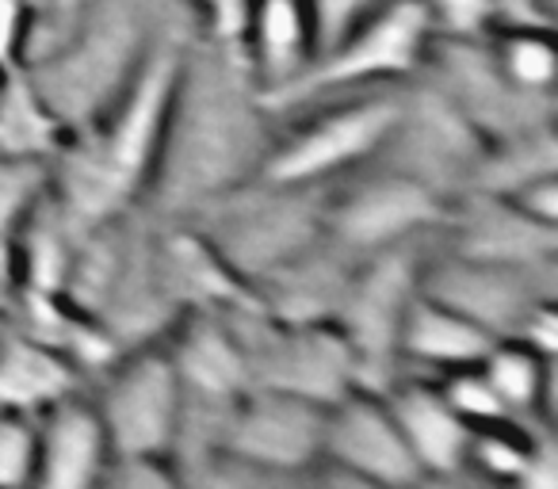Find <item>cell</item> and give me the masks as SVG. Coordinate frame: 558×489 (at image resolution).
<instances>
[{"label": "cell", "mask_w": 558, "mask_h": 489, "mask_svg": "<svg viewBox=\"0 0 558 489\" xmlns=\"http://www.w3.org/2000/svg\"><path fill=\"white\" fill-rule=\"evenodd\" d=\"M184 108L165 111L154 187L169 203H199L238 187L248 172H260L264 149L256 119L230 85L207 81L184 88Z\"/></svg>", "instance_id": "cell-1"}, {"label": "cell", "mask_w": 558, "mask_h": 489, "mask_svg": "<svg viewBox=\"0 0 558 489\" xmlns=\"http://www.w3.org/2000/svg\"><path fill=\"white\" fill-rule=\"evenodd\" d=\"M116 459H169L184 420V387L165 341L126 349L88 398Z\"/></svg>", "instance_id": "cell-2"}, {"label": "cell", "mask_w": 558, "mask_h": 489, "mask_svg": "<svg viewBox=\"0 0 558 489\" xmlns=\"http://www.w3.org/2000/svg\"><path fill=\"white\" fill-rule=\"evenodd\" d=\"M398 119L402 108L395 100H356L333 108L268 149L256 176L264 187H311L387 146L398 134Z\"/></svg>", "instance_id": "cell-3"}, {"label": "cell", "mask_w": 558, "mask_h": 489, "mask_svg": "<svg viewBox=\"0 0 558 489\" xmlns=\"http://www.w3.org/2000/svg\"><path fill=\"white\" fill-rule=\"evenodd\" d=\"M428 35H433V20H428L421 0H390L379 12H372V20L360 32L352 27L337 47H329L322 54L318 70L306 65L299 77L279 85L283 96L271 103H303L314 88L326 93V88L410 73L417 65L421 50H425Z\"/></svg>", "instance_id": "cell-4"}, {"label": "cell", "mask_w": 558, "mask_h": 489, "mask_svg": "<svg viewBox=\"0 0 558 489\" xmlns=\"http://www.w3.org/2000/svg\"><path fill=\"white\" fill-rule=\"evenodd\" d=\"M413 260L398 249H383L356 280H349L341 298V310L333 314V326L344 333L356 359V382L364 390H383L398 379V326L417 295Z\"/></svg>", "instance_id": "cell-5"}, {"label": "cell", "mask_w": 558, "mask_h": 489, "mask_svg": "<svg viewBox=\"0 0 558 489\" xmlns=\"http://www.w3.org/2000/svg\"><path fill=\"white\" fill-rule=\"evenodd\" d=\"M326 405L253 387L226 409L218 451L276 474H311L322 463Z\"/></svg>", "instance_id": "cell-6"}, {"label": "cell", "mask_w": 558, "mask_h": 489, "mask_svg": "<svg viewBox=\"0 0 558 489\" xmlns=\"http://www.w3.org/2000/svg\"><path fill=\"white\" fill-rule=\"evenodd\" d=\"M318 466H333V470L379 489H410L421 478L417 459L405 448L383 394L364 387L326 405Z\"/></svg>", "instance_id": "cell-7"}, {"label": "cell", "mask_w": 558, "mask_h": 489, "mask_svg": "<svg viewBox=\"0 0 558 489\" xmlns=\"http://www.w3.org/2000/svg\"><path fill=\"white\" fill-rule=\"evenodd\" d=\"M444 199L433 184L405 172L375 176L352 187L326 215V230L344 249H398V241L444 222Z\"/></svg>", "instance_id": "cell-8"}, {"label": "cell", "mask_w": 558, "mask_h": 489, "mask_svg": "<svg viewBox=\"0 0 558 489\" xmlns=\"http://www.w3.org/2000/svg\"><path fill=\"white\" fill-rule=\"evenodd\" d=\"M535 268H501V265H474V260H448L433 268L425 280H417V291L448 310L463 314L478 329H486L494 341L517 337L520 321L527 318L535 303L555 298L550 291H535Z\"/></svg>", "instance_id": "cell-9"}, {"label": "cell", "mask_w": 558, "mask_h": 489, "mask_svg": "<svg viewBox=\"0 0 558 489\" xmlns=\"http://www.w3.org/2000/svg\"><path fill=\"white\" fill-rule=\"evenodd\" d=\"M111 459L108 432L88 398H62L35 417L32 489H100Z\"/></svg>", "instance_id": "cell-10"}, {"label": "cell", "mask_w": 558, "mask_h": 489, "mask_svg": "<svg viewBox=\"0 0 558 489\" xmlns=\"http://www.w3.org/2000/svg\"><path fill=\"white\" fill-rule=\"evenodd\" d=\"M165 349H169L172 367L180 375L187 405L230 409L245 390H253L245 352H241L238 337H233L230 321L222 314H210V310L187 314L180 321L177 337Z\"/></svg>", "instance_id": "cell-11"}, {"label": "cell", "mask_w": 558, "mask_h": 489, "mask_svg": "<svg viewBox=\"0 0 558 489\" xmlns=\"http://www.w3.org/2000/svg\"><path fill=\"white\" fill-rule=\"evenodd\" d=\"M390 417L402 432L410 455L417 459L421 474H451L466 466V443L474 428L459 417L440 394V387L428 379H395L383 390Z\"/></svg>", "instance_id": "cell-12"}, {"label": "cell", "mask_w": 558, "mask_h": 489, "mask_svg": "<svg viewBox=\"0 0 558 489\" xmlns=\"http://www.w3.org/2000/svg\"><path fill=\"white\" fill-rule=\"evenodd\" d=\"M558 225L535 222L505 195H482L471 215L459 218V260L501 268H539L555 257Z\"/></svg>", "instance_id": "cell-13"}, {"label": "cell", "mask_w": 558, "mask_h": 489, "mask_svg": "<svg viewBox=\"0 0 558 489\" xmlns=\"http://www.w3.org/2000/svg\"><path fill=\"white\" fill-rule=\"evenodd\" d=\"M81 382L77 367L0 318V413L39 417L62 398L81 394Z\"/></svg>", "instance_id": "cell-14"}, {"label": "cell", "mask_w": 558, "mask_h": 489, "mask_svg": "<svg viewBox=\"0 0 558 489\" xmlns=\"http://www.w3.org/2000/svg\"><path fill=\"white\" fill-rule=\"evenodd\" d=\"M494 337L466 321L463 314L433 303L428 295H413L398 326V359L425 364L433 371H456V367H474L489 352Z\"/></svg>", "instance_id": "cell-15"}, {"label": "cell", "mask_w": 558, "mask_h": 489, "mask_svg": "<svg viewBox=\"0 0 558 489\" xmlns=\"http://www.w3.org/2000/svg\"><path fill=\"white\" fill-rule=\"evenodd\" d=\"M478 367L494 382L497 398L512 417H535L550 428V420H555V359H543L527 344L505 337V341L489 344Z\"/></svg>", "instance_id": "cell-16"}, {"label": "cell", "mask_w": 558, "mask_h": 489, "mask_svg": "<svg viewBox=\"0 0 558 489\" xmlns=\"http://www.w3.org/2000/svg\"><path fill=\"white\" fill-rule=\"evenodd\" d=\"M248 47L256 50V62L268 81L288 85L291 77H299L314 54V20L306 0H256Z\"/></svg>", "instance_id": "cell-17"}, {"label": "cell", "mask_w": 558, "mask_h": 489, "mask_svg": "<svg viewBox=\"0 0 558 489\" xmlns=\"http://www.w3.org/2000/svg\"><path fill=\"white\" fill-rule=\"evenodd\" d=\"M489 65L501 77V85L512 88L517 96H524V100L550 96L558 77L555 42H550V35L543 27H509V32L494 35Z\"/></svg>", "instance_id": "cell-18"}, {"label": "cell", "mask_w": 558, "mask_h": 489, "mask_svg": "<svg viewBox=\"0 0 558 489\" xmlns=\"http://www.w3.org/2000/svg\"><path fill=\"white\" fill-rule=\"evenodd\" d=\"M62 134V123L47 111L32 88H0V161H35Z\"/></svg>", "instance_id": "cell-19"}, {"label": "cell", "mask_w": 558, "mask_h": 489, "mask_svg": "<svg viewBox=\"0 0 558 489\" xmlns=\"http://www.w3.org/2000/svg\"><path fill=\"white\" fill-rule=\"evenodd\" d=\"M39 195H43L39 164L35 161H0V306H9V295H12L16 233Z\"/></svg>", "instance_id": "cell-20"}, {"label": "cell", "mask_w": 558, "mask_h": 489, "mask_svg": "<svg viewBox=\"0 0 558 489\" xmlns=\"http://www.w3.org/2000/svg\"><path fill=\"white\" fill-rule=\"evenodd\" d=\"M184 489H299L303 474H276L264 466L241 463L226 451H199L187 459H169Z\"/></svg>", "instance_id": "cell-21"}, {"label": "cell", "mask_w": 558, "mask_h": 489, "mask_svg": "<svg viewBox=\"0 0 558 489\" xmlns=\"http://www.w3.org/2000/svg\"><path fill=\"white\" fill-rule=\"evenodd\" d=\"M532 448V432L520 420H505V425H486L474 428L471 443H466V466H474L478 474H486L489 481L512 486V478L520 474Z\"/></svg>", "instance_id": "cell-22"}, {"label": "cell", "mask_w": 558, "mask_h": 489, "mask_svg": "<svg viewBox=\"0 0 558 489\" xmlns=\"http://www.w3.org/2000/svg\"><path fill=\"white\" fill-rule=\"evenodd\" d=\"M440 394L448 398V405L466 420L471 428H486V425H505V420H517L505 402L497 398L494 382L486 379L478 364L474 367H456V371H444L436 379Z\"/></svg>", "instance_id": "cell-23"}, {"label": "cell", "mask_w": 558, "mask_h": 489, "mask_svg": "<svg viewBox=\"0 0 558 489\" xmlns=\"http://www.w3.org/2000/svg\"><path fill=\"white\" fill-rule=\"evenodd\" d=\"M35 417L0 413V489H32Z\"/></svg>", "instance_id": "cell-24"}, {"label": "cell", "mask_w": 558, "mask_h": 489, "mask_svg": "<svg viewBox=\"0 0 558 489\" xmlns=\"http://www.w3.org/2000/svg\"><path fill=\"white\" fill-rule=\"evenodd\" d=\"M100 489H184L169 459H111Z\"/></svg>", "instance_id": "cell-25"}, {"label": "cell", "mask_w": 558, "mask_h": 489, "mask_svg": "<svg viewBox=\"0 0 558 489\" xmlns=\"http://www.w3.org/2000/svg\"><path fill=\"white\" fill-rule=\"evenodd\" d=\"M372 0H306L314 20V54H326L329 47L344 39L356 27L360 16H367Z\"/></svg>", "instance_id": "cell-26"}, {"label": "cell", "mask_w": 558, "mask_h": 489, "mask_svg": "<svg viewBox=\"0 0 558 489\" xmlns=\"http://www.w3.org/2000/svg\"><path fill=\"white\" fill-rule=\"evenodd\" d=\"M433 20V27H444L451 35H486L497 20L494 0H421Z\"/></svg>", "instance_id": "cell-27"}, {"label": "cell", "mask_w": 558, "mask_h": 489, "mask_svg": "<svg viewBox=\"0 0 558 489\" xmlns=\"http://www.w3.org/2000/svg\"><path fill=\"white\" fill-rule=\"evenodd\" d=\"M509 489H558V448L547 425H535L527 459Z\"/></svg>", "instance_id": "cell-28"}, {"label": "cell", "mask_w": 558, "mask_h": 489, "mask_svg": "<svg viewBox=\"0 0 558 489\" xmlns=\"http://www.w3.org/2000/svg\"><path fill=\"white\" fill-rule=\"evenodd\" d=\"M299 489H379V486H367L360 478H349V474L333 470V466H314L311 474H303Z\"/></svg>", "instance_id": "cell-29"}, {"label": "cell", "mask_w": 558, "mask_h": 489, "mask_svg": "<svg viewBox=\"0 0 558 489\" xmlns=\"http://www.w3.org/2000/svg\"><path fill=\"white\" fill-rule=\"evenodd\" d=\"M410 489H463V486H459L451 474H421V478L413 481Z\"/></svg>", "instance_id": "cell-30"}, {"label": "cell", "mask_w": 558, "mask_h": 489, "mask_svg": "<svg viewBox=\"0 0 558 489\" xmlns=\"http://www.w3.org/2000/svg\"><path fill=\"white\" fill-rule=\"evenodd\" d=\"M0 88H4V77H0Z\"/></svg>", "instance_id": "cell-31"}]
</instances>
